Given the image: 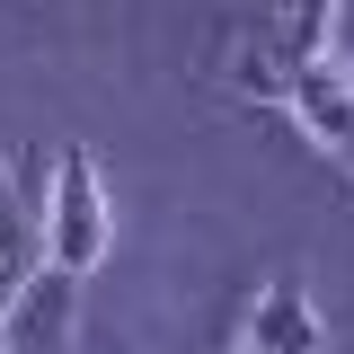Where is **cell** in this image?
I'll return each instance as SVG.
<instances>
[{"instance_id": "2", "label": "cell", "mask_w": 354, "mask_h": 354, "mask_svg": "<svg viewBox=\"0 0 354 354\" xmlns=\"http://www.w3.org/2000/svg\"><path fill=\"white\" fill-rule=\"evenodd\" d=\"M44 257L62 274H88L106 257V186H97V160L80 142L53 160V186H44Z\"/></svg>"}, {"instance_id": "1", "label": "cell", "mask_w": 354, "mask_h": 354, "mask_svg": "<svg viewBox=\"0 0 354 354\" xmlns=\"http://www.w3.org/2000/svg\"><path fill=\"white\" fill-rule=\"evenodd\" d=\"M230 80L266 106H292V124L354 177V71L337 53V0H283V27L239 44Z\"/></svg>"}, {"instance_id": "6", "label": "cell", "mask_w": 354, "mask_h": 354, "mask_svg": "<svg viewBox=\"0 0 354 354\" xmlns=\"http://www.w3.org/2000/svg\"><path fill=\"white\" fill-rule=\"evenodd\" d=\"M239 354H257V346H239Z\"/></svg>"}, {"instance_id": "5", "label": "cell", "mask_w": 354, "mask_h": 354, "mask_svg": "<svg viewBox=\"0 0 354 354\" xmlns=\"http://www.w3.org/2000/svg\"><path fill=\"white\" fill-rule=\"evenodd\" d=\"M9 195H18V177H0V213H9Z\"/></svg>"}, {"instance_id": "4", "label": "cell", "mask_w": 354, "mask_h": 354, "mask_svg": "<svg viewBox=\"0 0 354 354\" xmlns=\"http://www.w3.org/2000/svg\"><path fill=\"white\" fill-rule=\"evenodd\" d=\"M239 346H257V354H328V328H319V310L301 301V283H266Z\"/></svg>"}, {"instance_id": "3", "label": "cell", "mask_w": 354, "mask_h": 354, "mask_svg": "<svg viewBox=\"0 0 354 354\" xmlns=\"http://www.w3.org/2000/svg\"><path fill=\"white\" fill-rule=\"evenodd\" d=\"M71 328H80V274L44 257L27 266V283L0 301V354H71Z\"/></svg>"}]
</instances>
